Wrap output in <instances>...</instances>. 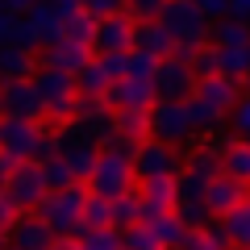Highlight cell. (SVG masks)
<instances>
[{
    "label": "cell",
    "instance_id": "cell-49",
    "mask_svg": "<svg viewBox=\"0 0 250 250\" xmlns=\"http://www.w3.org/2000/svg\"><path fill=\"white\" fill-rule=\"evenodd\" d=\"M246 50H250V46H246Z\"/></svg>",
    "mask_w": 250,
    "mask_h": 250
},
{
    "label": "cell",
    "instance_id": "cell-21",
    "mask_svg": "<svg viewBox=\"0 0 250 250\" xmlns=\"http://www.w3.org/2000/svg\"><path fill=\"white\" fill-rule=\"evenodd\" d=\"M221 229H225L233 250H250V200H242L233 213L221 217Z\"/></svg>",
    "mask_w": 250,
    "mask_h": 250
},
{
    "label": "cell",
    "instance_id": "cell-39",
    "mask_svg": "<svg viewBox=\"0 0 250 250\" xmlns=\"http://www.w3.org/2000/svg\"><path fill=\"white\" fill-rule=\"evenodd\" d=\"M192 71H196V80H205V75H217V46H200L196 54H192Z\"/></svg>",
    "mask_w": 250,
    "mask_h": 250
},
{
    "label": "cell",
    "instance_id": "cell-17",
    "mask_svg": "<svg viewBox=\"0 0 250 250\" xmlns=\"http://www.w3.org/2000/svg\"><path fill=\"white\" fill-rule=\"evenodd\" d=\"M192 96L208 100L213 108H221V113L229 117V108L238 104V96H242V80H229V75H205V80H196V92H192Z\"/></svg>",
    "mask_w": 250,
    "mask_h": 250
},
{
    "label": "cell",
    "instance_id": "cell-35",
    "mask_svg": "<svg viewBox=\"0 0 250 250\" xmlns=\"http://www.w3.org/2000/svg\"><path fill=\"white\" fill-rule=\"evenodd\" d=\"M171 0H129V17L134 21H163V13H167Z\"/></svg>",
    "mask_w": 250,
    "mask_h": 250
},
{
    "label": "cell",
    "instance_id": "cell-24",
    "mask_svg": "<svg viewBox=\"0 0 250 250\" xmlns=\"http://www.w3.org/2000/svg\"><path fill=\"white\" fill-rule=\"evenodd\" d=\"M221 171H225V175H233V179H242V184H250V142L229 138L225 159H221Z\"/></svg>",
    "mask_w": 250,
    "mask_h": 250
},
{
    "label": "cell",
    "instance_id": "cell-23",
    "mask_svg": "<svg viewBox=\"0 0 250 250\" xmlns=\"http://www.w3.org/2000/svg\"><path fill=\"white\" fill-rule=\"evenodd\" d=\"M146 225H150V233L167 250H179V246H184V238H188V225L179 221V213H163V217H154V221H146Z\"/></svg>",
    "mask_w": 250,
    "mask_h": 250
},
{
    "label": "cell",
    "instance_id": "cell-26",
    "mask_svg": "<svg viewBox=\"0 0 250 250\" xmlns=\"http://www.w3.org/2000/svg\"><path fill=\"white\" fill-rule=\"evenodd\" d=\"M250 71V50L246 46H217V75L242 80Z\"/></svg>",
    "mask_w": 250,
    "mask_h": 250
},
{
    "label": "cell",
    "instance_id": "cell-12",
    "mask_svg": "<svg viewBox=\"0 0 250 250\" xmlns=\"http://www.w3.org/2000/svg\"><path fill=\"white\" fill-rule=\"evenodd\" d=\"M83 62H92V46L71 42V38H59V42L42 46V59H38V67H54V71L75 75V71L83 67Z\"/></svg>",
    "mask_w": 250,
    "mask_h": 250
},
{
    "label": "cell",
    "instance_id": "cell-27",
    "mask_svg": "<svg viewBox=\"0 0 250 250\" xmlns=\"http://www.w3.org/2000/svg\"><path fill=\"white\" fill-rule=\"evenodd\" d=\"M129 225H142V196H138V188L129 192V196L113 200V229L125 233Z\"/></svg>",
    "mask_w": 250,
    "mask_h": 250
},
{
    "label": "cell",
    "instance_id": "cell-3",
    "mask_svg": "<svg viewBox=\"0 0 250 250\" xmlns=\"http://www.w3.org/2000/svg\"><path fill=\"white\" fill-rule=\"evenodd\" d=\"M29 80H34L38 96H42V104H46V117L59 121V125H71L75 100H80V92H75V75L54 71V67H38Z\"/></svg>",
    "mask_w": 250,
    "mask_h": 250
},
{
    "label": "cell",
    "instance_id": "cell-30",
    "mask_svg": "<svg viewBox=\"0 0 250 250\" xmlns=\"http://www.w3.org/2000/svg\"><path fill=\"white\" fill-rule=\"evenodd\" d=\"M184 171H192V175H200V179H217V175H221V154L196 146V150L188 154V167Z\"/></svg>",
    "mask_w": 250,
    "mask_h": 250
},
{
    "label": "cell",
    "instance_id": "cell-44",
    "mask_svg": "<svg viewBox=\"0 0 250 250\" xmlns=\"http://www.w3.org/2000/svg\"><path fill=\"white\" fill-rule=\"evenodd\" d=\"M13 167H17V163H9V159H4V154H0V188L9 184V175H13Z\"/></svg>",
    "mask_w": 250,
    "mask_h": 250
},
{
    "label": "cell",
    "instance_id": "cell-13",
    "mask_svg": "<svg viewBox=\"0 0 250 250\" xmlns=\"http://www.w3.org/2000/svg\"><path fill=\"white\" fill-rule=\"evenodd\" d=\"M134 50H142V54H150V59L163 62V59H171L179 50V42L163 21H138L134 25Z\"/></svg>",
    "mask_w": 250,
    "mask_h": 250
},
{
    "label": "cell",
    "instance_id": "cell-46",
    "mask_svg": "<svg viewBox=\"0 0 250 250\" xmlns=\"http://www.w3.org/2000/svg\"><path fill=\"white\" fill-rule=\"evenodd\" d=\"M242 92H250V71H246V75H242Z\"/></svg>",
    "mask_w": 250,
    "mask_h": 250
},
{
    "label": "cell",
    "instance_id": "cell-25",
    "mask_svg": "<svg viewBox=\"0 0 250 250\" xmlns=\"http://www.w3.org/2000/svg\"><path fill=\"white\" fill-rule=\"evenodd\" d=\"M179 250H233V246H229V238H225L221 221H213V225H205V229H188V238H184Z\"/></svg>",
    "mask_w": 250,
    "mask_h": 250
},
{
    "label": "cell",
    "instance_id": "cell-8",
    "mask_svg": "<svg viewBox=\"0 0 250 250\" xmlns=\"http://www.w3.org/2000/svg\"><path fill=\"white\" fill-rule=\"evenodd\" d=\"M0 108H4V117H13V121H42L46 117V104H42V96H38L34 80L0 83Z\"/></svg>",
    "mask_w": 250,
    "mask_h": 250
},
{
    "label": "cell",
    "instance_id": "cell-34",
    "mask_svg": "<svg viewBox=\"0 0 250 250\" xmlns=\"http://www.w3.org/2000/svg\"><path fill=\"white\" fill-rule=\"evenodd\" d=\"M229 129H233V138L250 142V92H242L238 104L229 108Z\"/></svg>",
    "mask_w": 250,
    "mask_h": 250
},
{
    "label": "cell",
    "instance_id": "cell-42",
    "mask_svg": "<svg viewBox=\"0 0 250 250\" xmlns=\"http://www.w3.org/2000/svg\"><path fill=\"white\" fill-rule=\"evenodd\" d=\"M200 9H205V17L213 21V17H225V13H229V0H196Z\"/></svg>",
    "mask_w": 250,
    "mask_h": 250
},
{
    "label": "cell",
    "instance_id": "cell-5",
    "mask_svg": "<svg viewBox=\"0 0 250 250\" xmlns=\"http://www.w3.org/2000/svg\"><path fill=\"white\" fill-rule=\"evenodd\" d=\"M184 167H188L184 150H179V146H167V142H159V138H146V142L138 146V154H134L138 184H142V179H159V175H171V179H179V175H184Z\"/></svg>",
    "mask_w": 250,
    "mask_h": 250
},
{
    "label": "cell",
    "instance_id": "cell-2",
    "mask_svg": "<svg viewBox=\"0 0 250 250\" xmlns=\"http://www.w3.org/2000/svg\"><path fill=\"white\" fill-rule=\"evenodd\" d=\"M138 184V171H134V159H125V154L117 150H100L96 159V171H92V179L83 188H88L92 196H104V200H121L129 196Z\"/></svg>",
    "mask_w": 250,
    "mask_h": 250
},
{
    "label": "cell",
    "instance_id": "cell-29",
    "mask_svg": "<svg viewBox=\"0 0 250 250\" xmlns=\"http://www.w3.org/2000/svg\"><path fill=\"white\" fill-rule=\"evenodd\" d=\"M213 46H250V25L238 21V17L217 21L213 25Z\"/></svg>",
    "mask_w": 250,
    "mask_h": 250
},
{
    "label": "cell",
    "instance_id": "cell-40",
    "mask_svg": "<svg viewBox=\"0 0 250 250\" xmlns=\"http://www.w3.org/2000/svg\"><path fill=\"white\" fill-rule=\"evenodd\" d=\"M154 71H159V59H150L142 50L129 54V80H154Z\"/></svg>",
    "mask_w": 250,
    "mask_h": 250
},
{
    "label": "cell",
    "instance_id": "cell-37",
    "mask_svg": "<svg viewBox=\"0 0 250 250\" xmlns=\"http://www.w3.org/2000/svg\"><path fill=\"white\" fill-rule=\"evenodd\" d=\"M80 242L88 250H121V233H117V229H88Z\"/></svg>",
    "mask_w": 250,
    "mask_h": 250
},
{
    "label": "cell",
    "instance_id": "cell-31",
    "mask_svg": "<svg viewBox=\"0 0 250 250\" xmlns=\"http://www.w3.org/2000/svg\"><path fill=\"white\" fill-rule=\"evenodd\" d=\"M42 171H46V184H50V192H59V188H75V184H80V179H75V171H71V163L62 159V154L46 159V163H42Z\"/></svg>",
    "mask_w": 250,
    "mask_h": 250
},
{
    "label": "cell",
    "instance_id": "cell-47",
    "mask_svg": "<svg viewBox=\"0 0 250 250\" xmlns=\"http://www.w3.org/2000/svg\"><path fill=\"white\" fill-rule=\"evenodd\" d=\"M0 129H4V108H0Z\"/></svg>",
    "mask_w": 250,
    "mask_h": 250
},
{
    "label": "cell",
    "instance_id": "cell-38",
    "mask_svg": "<svg viewBox=\"0 0 250 250\" xmlns=\"http://www.w3.org/2000/svg\"><path fill=\"white\" fill-rule=\"evenodd\" d=\"M17 217H21V208L13 205V196L0 188V242H9V233H13V225H17Z\"/></svg>",
    "mask_w": 250,
    "mask_h": 250
},
{
    "label": "cell",
    "instance_id": "cell-4",
    "mask_svg": "<svg viewBox=\"0 0 250 250\" xmlns=\"http://www.w3.org/2000/svg\"><path fill=\"white\" fill-rule=\"evenodd\" d=\"M150 138H159V142L167 146H192V138H196V125H192V113H188L184 100H154L150 108Z\"/></svg>",
    "mask_w": 250,
    "mask_h": 250
},
{
    "label": "cell",
    "instance_id": "cell-41",
    "mask_svg": "<svg viewBox=\"0 0 250 250\" xmlns=\"http://www.w3.org/2000/svg\"><path fill=\"white\" fill-rule=\"evenodd\" d=\"M129 54H134V50H129ZM129 54H104L100 62H104V71L113 75V80H125V75H129Z\"/></svg>",
    "mask_w": 250,
    "mask_h": 250
},
{
    "label": "cell",
    "instance_id": "cell-16",
    "mask_svg": "<svg viewBox=\"0 0 250 250\" xmlns=\"http://www.w3.org/2000/svg\"><path fill=\"white\" fill-rule=\"evenodd\" d=\"M159 92H154V80H117L108 88V108H154Z\"/></svg>",
    "mask_w": 250,
    "mask_h": 250
},
{
    "label": "cell",
    "instance_id": "cell-15",
    "mask_svg": "<svg viewBox=\"0 0 250 250\" xmlns=\"http://www.w3.org/2000/svg\"><path fill=\"white\" fill-rule=\"evenodd\" d=\"M138 196H142V221H154V217H163V213H175V179L171 175L142 179Z\"/></svg>",
    "mask_w": 250,
    "mask_h": 250
},
{
    "label": "cell",
    "instance_id": "cell-45",
    "mask_svg": "<svg viewBox=\"0 0 250 250\" xmlns=\"http://www.w3.org/2000/svg\"><path fill=\"white\" fill-rule=\"evenodd\" d=\"M54 250H88V246H83L80 238H62V242H59V246H54Z\"/></svg>",
    "mask_w": 250,
    "mask_h": 250
},
{
    "label": "cell",
    "instance_id": "cell-48",
    "mask_svg": "<svg viewBox=\"0 0 250 250\" xmlns=\"http://www.w3.org/2000/svg\"><path fill=\"white\" fill-rule=\"evenodd\" d=\"M0 246H4V242H0Z\"/></svg>",
    "mask_w": 250,
    "mask_h": 250
},
{
    "label": "cell",
    "instance_id": "cell-14",
    "mask_svg": "<svg viewBox=\"0 0 250 250\" xmlns=\"http://www.w3.org/2000/svg\"><path fill=\"white\" fill-rule=\"evenodd\" d=\"M242 200H250V184H242V179H233V175H217V179H208V213L221 221L225 213H233V208L242 205Z\"/></svg>",
    "mask_w": 250,
    "mask_h": 250
},
{
    "label": "cell",
    "instance_id": "cell-7",
    "mask_svg": "<svg viewBox=\"0 0 250 250\" xmlns=\"http://www.w3.org/2000/svg\"><path fill=\"white\" fill-rule=\"evenodd\" d=\"M46 138V125L42 121H13L4 117V129H0V154L9 163H38V146Z\"/></svg>",
    "mask_w": 250,
    "mask_h": 250
},
{
    "label": "cell",
    "instance_id": "cell-50",
    "mask_svg": "<svg viewBox=\"0 0 250 250\" xmlns=\"http://www.w3.org/2000/svg\"><path fill=\"white\" fill-rule=\"evenodd\" d=\"M121 250H125V246H121Z\"/></svg>",
    "mask_w": 250,
    "mask_h": 250
},
{
    "label": "cell",
    "instance_id": "cell-19",
    "mask_svg": "<svg viewBox=\"0 0 250 250\" xmlns=\"http://www.w3.org/2000/svg\"><path fill=\"white\" fill-rule=\"evenodd\" d=\"M113 75L104 71V62L100 59H92V62H83L80 71H75V92L80 96H92V100H108V88H113Z\"/></svg>",
    "mask_w": 250,
    "mask_h": 250
},
{
    "label": "cell",
    "instance_id": "cell-20",
    "mask_svg": "<svg viewBox=\"0 0 250 250\" xmlns=\"http://www.w3.org/2000/svg\"><path fill=\"white\" fill-rule=\"evenodd\" d=\"M34 71H38L34 50H21V46H4V50H0V83H9V80H29Z\"/></svg>",
    "mask_w": 250,
    "mask_h": 250
},
{
    "label": "cell",
    "instance_id": "cell-6",
    "mask_svg": "<svg viewBox=\"0 0 250 250\" xmlns=\"http://www.w3.org/2000/svg\"><path fill=\"white\" fill-rule=\"evenodd\" d=\"M4 192L13 196V205H17L21 213H34V208L50 196V184H46L42 163H34V159H29V163H17L13 175H9V184H4Z\"/></svg>",
    "mask_w": 250,
    "mask_h": 250
},
{
    "label": "cell",
    "instance_id": "cell-10",
    "mask_svg": "<svg viewBox=\"0 0 250 250\" xmlns=\"http://www.w3.org/2000/svg\"><path fill=\"white\" fill-rule=\"evenodd\" d=\"M134 25L138 21L129 17V13H117V17L96 21V38H92L96 59H104V54H129L134 50Z\"/></svg>",
    "mask_w": 250,
    "mask_h": 250
},
{
    "label": "cell",
    "instance_id": "cell-28",
    "mask_svg": "<svg viewBox=\"0 0 250 250\" xmlns=\"http://www.w3.org/2000/svg\"><path fill=\"white\" fill-rule=\"evenodd\" d=\"M88 229H113V200L104 196H92L88 192V205H83V233ZM80 233V238H83Z\"/></svg>",
    "mask_w": 250,
    "mask_h": 250
},
{
    "label": "cell",
    "instance_id": "cell-36",
    "mask_svg": "<svg viewBox=\"0 0 250 250\" xmlns=\"http://www.w3.org/2000/svg\"><path fill=\"white\" fill-rule=\"evenodd\" d=\"M80 9H83V13H92L96 21H104V17H117V13H125V9H129V0H80Z\"/></svg>",
    "mask_w": 250,
    "mask_h": 250
},
{
    "label": "cell",
    "instance_id": "cell-9",
    "mask_svg": "<svg viewBox=\"0 0 250 250\" xmlns=\"http://www.w3.org/2000/svg\"><path fill=\"white\" fill-rule=\"evenodd\" d=\"M154 92L159 100H188L196 92V71H192V62L171 54V59L159 62V71H154Z\"/></svg>",
    "mask_w": 250,
    "mask_h": 250
},
{
    "label": "cell",
    "instance_id": "cell-1",
    "mask_svg": "<svg viewBox=\"0 0 250 250\" xmlns=\"http://www.w3.org/2000/svg\"><path fill=\"white\" fill-rule=\"evenodd\" d=\"M83 205H88V188L75 184V188H59V192H50L34 213L42 217V221L59 233V242H62V238H80V233H83Z\"/></svg>",
    "mask_w": 250,
    "mask_h": 250
},
{
    "label": "cell",
    "instance_id": "cell-43",
    "mask_svg": "<svg viewBox=\"0 0 250 250\" xmlns=\"http://www.w3.org/2000/svg\"><path fill=\"white\" fill-rule=\"evenodd\" d=\"M229 13H233L238 21H246V17H250V0H229Z\"/></svg>",
    "mask_w": 250,
    "mask_h": 250
},
{
    "label": "cell",
    "instance_id": "cell-32",
    "mask_svg": "<svg viewBox=\"0 0 250 250\" xmlns=\"http://www.w3.org/2000/svg\"><path fill=\"white\" fill-rule=\"evenodd\" d=\"M121 246H125V250H167V246L150 233V225H146V221H142V225H129V229L121 233Z\"/></svg>",
    "mask_w": 250,
    "mask_h": 250
},
{
    "label": "cell",
    "instance_id": "cell-18",
    "mask_svg": "<svg viewBox=\"0 0 250 250\" xmlns=\"http://www.w3.org/2000/svg\"><path fill=\"white\" fill-rule=\"evenodd\" d=\"M108 125H113V138H125V142L142 146L150 138V108H113Z\"/></svg>",
    "mask_w": 250,
    "mask_h": 250
},
{
    "label": "cell",
    "instance_id": "cell-22",
    "mask_svg": "<svg viewBox=\"0 0 250 250\" xmlns=\"http://www.w3.org/2000/svg\"><path fill=\"white\" fill-rule=\"evenodd\" d=\"M184 104H188V113H192V125H196V134H217V129L229 121L221 108H213L208 100H200V96H188Z\"/></svg>",
    "mask_w": 250,
    "mask_h": 250
},
{
    "label": "cell",
    "instance_id": "cell-11",
    "mask_svg": "<svg viewBox=\"0 0 250 250\" xmlns=\"http://www.w3.org/2000/svg\"><path fill=\"white\" fill-rule=\"evenodd\" d=\"M54 246H59V233L38 213H21L13 233H9V242H4V250H54Z\"/></svg>",
    "mask_w": 250,
    "mask_h": 250
},
{
    "label": "cell",
    "instance_id": "cell-33",
    "mask_svg": "<svg viewBox=\"0 0 250 250\" xmlns=\"http://www.w3.org/2000/svg\"><path fill=\"white\" fill-rule=\"evenodd\" d=\"M62 38H71V42H83L92 46V38H96V17L92 13H75L67 25H62Z\"/></svg>",
    "mask_w": 250,
    "mask_h": 250
}]
</instances>
